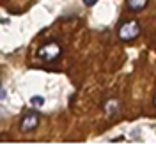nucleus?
Segmentation results:
<instances>
[{
	"mask_svg": "<svg viewBox=\"0 0 156 154\" xmlns=\"http://www.w3.org/2000/svg\"><path fill=\"white\" fill-rule=\"evenodd\" d=\"M117 36H119L121 41H124V43L135 41V39L140 36V23H138L136 19H128V21H124V23L119 27Z\"/></svg>",
	"mask_w": 156,
	"mask_h": 154,
	"instance_id": "f257e3e1",
	"label": "nucleus"
},
{
	"mask_svg": "<svg viewBox=\"0 0 156 154\" xmlns=\"http://www.w3.org/2000/svg\"><path fill=\"white\" fill-rule=\"evenodd\" d=\"M60 55H62V46L58 44L57 41H48V43H44L37 50V57L41 60H44V62H53Z\"/></svg>",
	"mask_w": 156,
	"mask_h": 154,
	"instance_id": "f03ea898",
	"label": "nucleus"
},
{
	"mask_svg": "<svg viewBox=\"0 0 156 154\" xmlns=\"http://www.w3.org/2000/svg\"><path fill=\"white\" fill-rule=\"evenodd\" d=\"M39 121H41V117H39L37 112H29V114H25L23 119H21L20 129H21L23 133H30V131H34L39 126Z\"/></svg>",
	"mask_w": 156,
	"mask_h": 154,
	"instance_id": "7ed1b4c3",
	"label": "nucleus"
},
{
	"mask_svg": "<svg viewBox=\"0 0 156 154\" xmlns=\"http://www.w3.org/2000/svg\"><path fill=\"white\" fill-rule=\"evenodd\" d=\"M149 4V0H126V7L133 12H138V11H144Z\"/></svg>",
	"mask_w": 156,
	"mask_h": 154,
	"instance_id": "20e7f679",
	"label": "nucleus"
},
{
	"mask_svg": "<svg viewBox=\"0 0 156 154\" xmlns=\"http://www.w3.org/2000/svg\"><path fill=\"white\" fill-rule=\"evenodd\" d=\"M105 112H107V115H115L119 112V103L115 99H108L105 103Z\"/></svg>",
	"mask_w": 156,
	"mask_h": 154,
	"instance_id": "39448f33",
	"label": "nucleus"
},
{
	"mask_svg": "<svg viewBox=\"0 0 156 154\" xmlns=\"http://www.w3.org/2000/svg\"><path fill=\"white\" fill-rule=\"evenodd\" d=\"M30 103L34 106H43L44 105V97L43 96H34V97H30Z\"/></svg>",
	"mask_w": 156,
	"mask_h": 154,
	"instance_id": "423d86ee",
	"label": "nucleus"
},
{
	"mask_svg": "<svg viewBox=\"0 0 156 154\" xmlns=\"http://www.w3.org/2000/svg\"><path fill=\"white\" fill-rule=\"evenodd\" d=\"M96 2H98V0H83V4H85L87 7H92V5H94Z\"/></svg>",
	"mask_w": 156,
	"mask_h": 154,
	"instance_id": "0eeeda50",
	"label": "nucleus"
},
{
	"mask_svg": "<svg viewBox=\"0 0 156 154\" xmlns=\"http://www.w3.org/2000/svg\"><path fill=\"white\" fill-rule=\"evenodd\" d=\"M4 96V90H2V89H0V97Z\"/></svg>",
	"mask_w": 156,
	"mask_h": 154,
	"instance_id": "6e6552de",
	"label": "nucleus"
},
{
	"mask_svg": "<svg viewBox=\"0 0 156 154\" xmlns=\"http://www.w3.org/2000/svg\"><path fill=\"white\" fill-rule=\"evenodd\" d=\"M154 106H156V96H154Z\"/></svg>",
	"mask_w": 156,
	"mask_h": 154,
	"instance_id": "1a4fd4ad",
	"label": "nucleus"
}]
</instances>
